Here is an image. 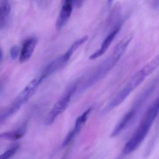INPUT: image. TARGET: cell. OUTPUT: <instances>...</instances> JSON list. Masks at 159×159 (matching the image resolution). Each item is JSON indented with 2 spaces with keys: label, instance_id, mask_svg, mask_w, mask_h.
<instances>
[{
  "label": "cell",
  "instance_id": "obj_1",
  "mask_svg": "<svg viewBox=\"0 0 159 159\" xmlns=\"http://www.w3.org/2000/svg\"><path fill=\"white\" fill-rule=\"evenodd\" d=\"M132 39V37H129L123 39L118 43L111 54L99 65L91 77L86 81L85 84L83 86L82 91L88 89L90 86L106 77L122 56Z\"/></svg>",
  "mask_w": 159,
  "mask_h": 159
},
{
  "label": "cell",
  "instance_id": "obj_2",
  "mask_svg": "<svg viewBox=\"0 0 159 159\" xmlns=\"http://www.w3.org/2000/svg\"><path fill=\"white\" fill-rule=\"evenodd\" d=\"M159 98H157L147 111L138 128L132 137L126 142L123 153L130 154L137 149L143 142L159 113Z\"/></svg>",
  "mask_w": 159,
  "mask_h": 159
},
{
  "label": "cell",
  "instance_id": "obj_3",
  "mask_svg": "<svg viewBox=\"0 0 159 159\" xmlns=\"http://www.w3.org/2000/svg\"><path fill=\"white\" fill-rule=\"evenodd\" d=\"M76 89L75 84L70 86L55 103L46 118V124L47 125L52 124L57 118L66 110Z\"/></svg>",
  "mask_w": 159,
  "mask_h": 159
},
{
  "label": "cell",
  "instance_id": "obj_4",
  "mask_svg": "<svg viewBox=\"0 0 159 159\" xmlns=\"http://www.w3.org/2000/svg\"><path fill=\"white\" fill-rule=\"evenodd\" d=\"M135 89V88H134L133 85L130 82H128L126 85L118 93L115 97L101 111L100 113L102 115L106 114L112 110L114 108L116 107L117 106L120 105Z\"/></svg>",
  "mask_w": 159,
  "mask_h": 159
},
{
  "label": "cell",
  "instance_id": "obj_5",
  "mask_svg": "<svg viewBox=\"0 0 159 159\" xmlns=\"http://www.w3.org/2000/svg\"><path fill=\"white\" fill-rule=\"evenodd\" d=\"M121 27V24L120 23L111 30V32H110L109 34L103 40L100 48L90 56V59L95 60L97 59L106 53L111 44L112 43L113 40L117 36V34L120 31Z\"/></svg>",
  "mask_w": 159,
  "mask_h": 159
},
{
  "label": "cell",
  "instance_id": "obj_6",
  "mask_svg": "<svg viewBox=\"0 0 159 159\" xmlns=\"http://www.w3.org/2000/svg\"><path fill=\"white\" fill-rule=\"evenodd\" d=\"M71 56L66 52L64 55L55 59L46 66L42 76L44 79L57 70L63 68L67 64Z\"/></svg>",
  "mask_w": 159,
  "mask_h": 159
},
{
  "label": "cell",
  "instance_id": "obj_7",
  "mask_svg": "<svg viewBox=\"0 0 159 159\" xmlns=\"http://www.w3.org/2000/svg\"><path fill=\"white\" fill-rule=\"evenodd\" d=\"M138 109L134 107L121 118L111 133V136L114 137L119 135L125 128H126L135 117Z\"/></svg>",
  "mask_w": 159,
  "mask_h": 159
},
{
  "label": "cell",
  "instance_id": "obj_8",
  "mask_svg": "<svg viewBox=\"0 0 159 159\" xmlns=\"http://www.w3.org/2000/svg\"><path fill=\"white\" fill-rule=\"evenodd\" d=\"M37 43V39L34 37L29 38L24 43L20 56V62L25 63L32 56Z\"/></svg>",
  "mask_w": 159,
  "mask_h": 159
},
{
  "label": "cell",
  "instance_id": "obj_9",
  "mask_svg": "<svg viewBox=\"0 0 159 159\" xmlns=\"http://www.w3.org/2000/svg\"><path fill=\"white\" fill-rule=\"evenodd\" d=\"M72 4L65 3L62 6L56 23L57 30H61L67 23L72 13Z\"/></svg>",
  "mask_w": 159,
  "mask_h": 159
},
{
  "label": "cell",
  "instance_id": "obj_10",
  "mask_svg": "<svg viewBox=\"0 0 159 159\" xmlns=\"http://www.w3.org/2000/svg\"><path fill=\"white\" fill-rule=\"evenodd\" d=\"M26 130V125H25L19 129L0 134V139L16 140L23 137Z\"/></svg>",
  "mask_w": 159,
  "mask_h": 159
},
{
  "label": "cell",
  "instance_id": "obj_11",
  "mask_svg": "<svg viewBox=\"0 0 159 159\" xmlns=\"http://www.w3.org/2000/svg\"><path fill=\"white\" fill-rule=\"evenodd\" d=\"M11 7L8 0H2L0 4V29L6 25L11 13Z\"/></svg>",
  "mask_w": 159,
  "mask_h": 159
},
{
  "label": "cell",
  "instance_id": "obj_12",
  "mask_svg": "<svg viewBox=\"0 0 159 159\" xmlns=\"http://www.w3.org/2000/svg\"><path fill=\"white\" fill-rule=\"evenodd\" d=\"M121 8L120 3H118L115 5L108 18L107 26H110L114 25V26H115L116 25L121 23L118 21L120 14Z\"/></svg>",
  "mask_w": 159,
  "mask_h": 159
},
{
  "label": "cell",
  "instance_id": "obj_13",
  "mask_svg": "<svg viewBox=\"0 0 159 159\" xmlns=\"http://www.w3.org/2000/svg\"><path fill=\"white\" fill-rule=\"evenodd\" d=\"M92 108L88 109L81 116L78 117L76 120L75 126H74V128L72 129L76 135L80 133L83 126H84V124L86 122L88 115L92 111Z\"/></svg>",
  "mask_w": 159,
  "mask_h": 159
},
{
  "label": "cell",
  "instance_id": "obj_14",
  "mask_svg": "<svg viewBox=\"0 0 159 159\" xmlns=\"http://www.w3.org/2000/svg\"><path fill=\"white\" fill-rule=\"evenodd\" d=\"M18 148H19V146L18 145L14 146L12 148L6 151L1 155H0V159H6L11 158V156L16 153Z\"/></svg>",
  "mask_w": 159,
  "mask_h": 159
},
{
  "label": "cell",
  "instance_id": "obj_15",
  "mask_svg": "<svg viewBox=\"0 0 159 159\" xmlns=\"http://www.w3.org/2000/svg\"><path fill=\"white\" fill-rule=\"evenodd\" d=\"M76 135L74 133L73 130H71L70 132H69L68 134L66 136V138L64 139V141L62 144V147L63 148L66 147L71 142V141L73 140Z\"/></svg>",
  "mask_w": 159,
  "mask_h": 159
},
{
  "label": "cell",
  "instance_id": "obj_16",
  "mask_svg": "<svg viewBox=\"0 0 159 159\" xmlns=\"http://www.w3.org/2000/svg\"><path fill=\"white\" fill-rule=\"evenodd\" d=\"M19 48L17 45L12 46L10 50V55L12 59L15 60L19 55Z\"/></svg>",
  "mask_w": 159,
  "mask_h": 159
},
{
  "label": "cell",
  "instance_id": "obj_17",
  "mask_svg": "<svg viewBox=\"0 0 159 159\" xmlns=\"http://www.w3.org/2000/svg\"><path fill=\"white\" fill-rule=\"evenodd\" d=\"M84 0H73L72 3H74L75 7L78 9H80L83 5Z\"/></svg>",
  "mask_w": 159,
  "mask_h": 159
},
{
  "label": "cell",
  "instance_id": "obj_18",
  "mask_svg": "<svg viewBox=\"0 0 159 159\" xmlns=\"http://www.w3.org/2000/svg\"><path fill=\"white\" fill-rule=\"evenodd\" d=\"M152 5L153 9L155 11H157L159 9V0H152Z\"/></svg>",
  "mask_w": 159,
  "mask_h": 159
},
{
  "label": "cell",
  "instance_id": "obj_19",
  "mask_svg": "<svg viewBox=\"0 0 159 159\" xmlns=\"http://www.w3.org/2000/svg\"><path fill=\"white\" fill-rule=\"evenodd\" d=\"M112 2H113V0H107L108 7H109L112 4Z\"/></svg>",
  "mask_w": 159,
  "mask_h": 159
},
{
  "label": "cell",
  "instance_id": "obj_20",
  "mask_svg": "<svg viewBox=\"0 0 159 159\" xmlns=\"http://www.w3.org/2000/svg\"><path fill=\"white\" fill-rule=\"evenodd\" d=\"M73 0H65V3H70V4H72Z\"/></svg>",
  "mask_w": 159,
  "mask_h": 159
},
{
  "label": "cell",
  "instance_id": "obj_21",
  "mask_svg": "<svg viewBox=\"0 0 159 159\" xmlns=\"http://www.w3.org/2000/svg\"><path fill=\"white\" fill-rule=\"evenodd\" d=\"M2 52L1 50H0V62L1 61L2 58Z\"/></svg>",
  "mask_w": 159,
  "mask_h": 159
}]
</instances>
